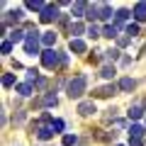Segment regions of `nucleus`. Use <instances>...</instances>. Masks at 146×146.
Instances as JSON below:
<instances>
[{"label": "nucleus", "mask_w": 146, "mask_h": 146, "mask_svg": "<svg viewBox=\"0 0 146 146\" xmlns=\"http://www.w3.org/2000/svg\"><path fill=\"white\" fill-rule=\"evenodd\" d=\"M85 85H88V80H85V76H76V78L68 83V98H80V95L85 93Z\"/></svg>", "instance_id": "f257e3e1"}, {"label": "nucleus", "mask_w": 146, "mask_h": 146, "mask_svg": "<svg viewBox=\"0 0 146 146\" xmlns=\"http://www.w3.org/2000/svg\"><path fill=\"white\" fill-rule=\"evenodd\" d=\"M58 61H61V56H58L54 49H46V51L42 54V63H44V68H56Z\"/></svg>", "instance_id": "f03ea898"}, {"label": "nucleus", "mask_w": 146, "mask_h": 146, "mask_svg": "<svg viewBox=\"0 0 146 146\" xmlns=\"http://www.w3.org/2000/svg\"><path fill=\"white\" fill-rule=\"evenodd\" d=\"M25 51L29 54V56L39 54V39H36V34H27V39H25Z\"/></svg>", "instance_id": "7ed1b4c3"}, {"label": "nucleus", "mask_w": 146, "mask_h": 146, "mask_svg": "<svg viewBox=\"0 0 146 146\" xmlns=\"http://www.w3.org/2000/svg\"><path fill=\"white\" fill-rule=\"evenodd\" d=\"M58 17V5H46V10L39 15V20L42 22H54Z\"/></svg>", "instance_id": "20e7f679"}, {"label": "nucleus", "mask_w": 146, "mask_h": 146, "mask_svg": "<svg viewBox=\"0 0 146 146\" xmlns=\"http://www.w3.org/2000/svg\"><path fill=\"white\" fill-rule=\"evenodd\" d=\"M54 134H56V131H54V127H51V124H42V127H36V136H39L42 141L51 139Z\"/></svg>", "instance_id": "39448f33"}, {"label": "nucleus", "mask_w": 146, "mask_h": 146, "mask_svg": "<svg viewBox=\"0 0 146 146\" xmlns=\"http://www.w3.org/2000/svg\"><path fill=\"white\" fill-rule=\"evenodd\" d=\"M134 17H136L139 22L146 20V3H136V7H134Z\"/></svg>", "instance_id": "423d86ee"}, {"label": "nucleus", "mask_w": 146, "mask_h": 146, "mask_svg": "<svg viewBox=\"0 0 146 146\" xmlns=\"http://www.w3.org/2000/svg\"><path fill=\"white\" fill-rule=\"evenodd\" d=\"M78 112H80V115H93V112H95V102H80L78 105Z\"/></svg>", "instance_id": "0eeeda50"}, {"label": "nucleus", "mask_w": 146, "mask_h": 146, "mask_svg": "<svg viewBox=\"0 0 146 146\" xmlns=\"http://www.w3.org/2000/svg\"><path fill=\"white\" fill-rule=\"evenodd\" d=\"M110 15H112V7H110V5H105V3L98 5V17H100V20H107Z\"/></svg>", "instance_id": "6e6552de"}, {"label": "nucleus", "mask_w": 146, "mask_h": 146, "mask_svg": "<svg viewBox=\"0 0 146 146\" xmlns=\"http://www.w3.org/2000/svg\"><path fill=\"white\" fill-rule=\"evenodd\" d=\"M25 39H27V36H25V32H22V29H12V32H10V42H12V44L25 42Z\"/></svg>", "instance_id": "1a4fd4ad"}, {"label": "nucleus", "mask_w": 146, "mask_h": 146, "mask_svg": "<svg viewBox=\"0 0 146 146\" xmlns=\"http://www.w3.org/2000/svg\"><path fill=\"white\" fill-rule=\"evenodd\" d=\"M71 49L76 54H83L85 51V42H83V39H71Z\"/></svg>", "instance_id": "9d476101"}, {"label": "nucleus", "mask_w": 146, "mask_h": 146, "mask_svg": "<svg viewBox=\"0 0 146 146\" xmlns=\"http://www.w3.org/2000/svg\"><path fill=\"white\" fill-rule=\"evenodd\" d=\"M117 29H119V25H107L102 29V36H110V39H115L117 36Z\"/></svg>", "instance_id": "9b49d317"}, {"label": "nucleus", "mask_w": 146, "mask_h": 146, "mask_svg": "<svg viewBox=\"0 0 146 146\" xmlns=\"http://www.w3.org/2000/svg\"><path fill=\"white\" fill-rule=\"evenodd\" d=\"M129 136H131V139H141V136H144V127H141V124H131Z\"/></svg>", "instance_id": "f8f14e48"}, {"label": "nucleus", "mask_w": 146, "mask_h": 146, "mask_svg": "<svg viewBox=\"0 0 146 146\" xmlns=\"http://www.w3.org/2000/svg\"><path fill=\"white\" fill-rule=\"evenodd\" d=\"M17 93H20L22 98H29V95H32V83H22V85H17Z\"/></svg>", "instance_id": "ddd939ff"}, {"label": "nucleus", "mask_w": 146, "mask_h": 146, "mask_svg": "<svg viewBox=\"0 0 146 146\" xmlns=\"http://www.w3.org/2000/svg\"><path fill=\"white\" fill-rule=\"evenodd\" d=\"M27 7H29V10H39V12L46 10V5H44L42 0H29V3H27Z\"/></svg>", "instance_id": "4468645a"}, {"label": "nucleus", "mask_w": 146, "mask_h": 146, "mask_svg": "<svg viewBox=\"0 0 146 146\" xmlns=\"http://www.w3.org/2000/svg\"><path fill=\"white\" fill-rule=\"evenodd\" d=\"M119 88H122V90H134V88H136V80H131V78H122V80H119Z\"/></svg>", "instance_id": "2eb2a0df"}, {"label": "nucleus", "mask_w": 146, "mask_h": 146, "mask_svg": "<svg viewBox=\"0 0 146 146\" xmlns=\"http://www.w3.org/2000/svg\"><path fill=\"white\" fill-rule=\"evenodd\" d=\"M115 85H105V88H100L98 90V95H100V98H110V95H115Z\"/></svg>", "instance_id": "dca6fc26"}, {"label": "nucleus", "mask_w": 146, "mask_h": 146, "mask_svg": "<svg viewBox=\"0 0 146 146\" xmlns=\"http://www.w3.org/2000/svg\"><path fill=\"white\" fill-rule=\"evenodd\" d=\"M141 115H144V110H141V105H134V107H129V117H131V119H139Z\"/></svg>", "instance_id": "f3484780"}, {"label": "nucleus", "mask_w": 146, "mask_h": 146, "mask_svg": "<svg viewBox=\"0 0 146 146\" xmlns=\"http://www.w3.org/2000/svg\"><path fill=\"white\" fill-rule=\"evenodd\" d=\"M54 42H56V34H54V32H46V34H42V44H46V46H51Z\"/></svg>", "instance_id": "a211bd4d"}, {"label": "nucleus", "mask_w": 146, "mask_h": 146, "mask_svg": "<svg viewBox=\"0 0 146 146\" xmlns=\"http://www.w3.org/2000/svg\"><path fill=\"white\" fill-rule=\"evenodd\" d=\"M100 76H102V78H112V76H115V66H105L102 71H100Z\"/></svg>", "instance_id": "6ab92c4d"}, {"label": "nucleus", "mask_w": 146, "mask_h": 146, "mask_svg": "<svg viewBox=\"0 0 146 146\" xmlns=\"http://www.w3.org/2000/svg\"><path fill=\"white\" fill-rule=\"evenodd\" d=\"M3 85H5V88L15 85V76H12V73H5V76H3Z\"/></svg>", "instance_id": "aec40b11"}, {"label": "nucleus", "mask_w": 146, "mask_h": 146, "mask_svg": "<svg viewBox=\"0 0 146 146\" xmlns=\"http://www.w3.org/2000/svg\"><path fill=\"white\" fill-rule=\"evenodd\" d=\"M76 141H78V139H76V134H63V146H73Z\"/></svg>", "instance_id": "412c9836"}, {"label": "nucleus", "mask_w": 146, "mask_h": 146, "mask_svg": "<svg viewBox=\"0 0 146 146\" xmlns=\"http://www.w3.org/2000/svg\"><path fill=\"white\" fill-rule=\"evenodd\" d=\"M83 29H85V27H83V25H78V22H76V25H73V29H71L73 39H78V34H83Z\"/></svg>", "instance_id": "4be33fe9"}, {"label": "nucleus", "mask_w": 146, "mask_h": 146, "mask_svg": "<svg viewBox=\"0 0 146 146\" xmlns=\"http://www.w3.org/2000/svg\"><path fill=\"white\" fill-rule=\"evenodd\" d=\"M127 34H129V39L136 36V34H139V25H127Z\"/></svg>", "instance_id": "5701e85b"}, {"label": "nucleus", "mask_w": 146, "mask_h": 146, "mask_svg": "<svg viewBox=\"0 0 146 146\" xmlns=\"http://www.w3.org/2000/svg\"><path fill=\"white\" fill-rule=\"evenodd\" d=\"M51 127H54V131L58 134V131H63V127H66V124H63V119H54V122H51Z\"/></svg>", "instance_id": "b1692460"}, {"label": "nucleus", "mask_w": 146, "mask_h": 146, "mask_svg": "<svg viewBox=\"0 0 146 146\" xmlns=\"http://www.w3.org/2000/svg\"><path fill=\"white\" fill-rule=\"evenodd\" d=\"M58 102V100H56V95H51V93H49V95H44V105H49V107H51V105H56Z\"/></svg>", "instance_id": "393cba45"}, {"label": "nucleus", "mask_w": 146, "mask_h": 146, "mask_svg": "<svg viewBox=\"0 0 146 146\" xmlns=\"http://www.w3.org/2000/svg\"><path fill=\"white\" fill-rule=\"evenodd\" d=\"M88 34H90V36L95 39V36H100V29H98L95 25H90V27H88Z\"/></svg>", "instance_id": "a878e982"}, {"label": "nucleus", "mask_w": 146, "mask_h": 146, "mask_svg": "<svg viewBox=\"0 0 146 146\" xmlns=\"http://www.w3.org/2000/svg\"><path fill=\"white\" fill-rule=\"evenodd\" d=\"M105 56H107L110 61H115V58L119 56V51H117V49H112V51H105Z\"/></svg>", "instance_id": "bb28decb"}, {"label": "nucleus", "mask_w": 146, "mask_h": 146, "mask_svg": "<svg viewBox=\"0 0 146 146\" xmlns=\"http://www.w3.org/2000/svg\"><path fill=\"white\" fill-rule=\"evenodd\" d=\"M127 17H129V12H127V10H119V12H117V22H124Z\"/></svg>", "instance_id": "cd10ccee"}, {"label": "nucleus", "mask_w": 146, "mask_h": 146, "mask_svg": "<svg viewBox=\"0 0 146 146\" xmlns=\"http://www.w3.org/2000/svg\"><path fill=\"white\" fill-rule=\"evenodd\" d=\"M27 78H29V80H34V83L39 80V78H36V71H34V68H29V71H27Z\"/></svg>", "instance_id": "c85d7f7f"}, {"label": "nucleus", "mask_w": 146, "mask_h": 146, "mask_svg": "<svg viewBox=\"0 0 146 146\" xmlns=\"http://www.w3.org/2000/svg\"><path fill=\"white\" fill-rule=\"evenodd\" d=\"M12 51V42H3V54H10Z\"/></svg>", "instance_id": "c756f323"}, {"label": "nucleus", "mask_w": 146, "mask_h": 146, "mask_svg": "<svg viewBox=\"0 0 146 146\" xmlns=\"http://www.w3.org/2000/svg\"><path fill=\"white\" fill-rule=\"evenodd\" d=\"M129 146H141V139H131V141H129Z\"/></svg>", "instance_id": "7c9ffc66"}, {"label": "nucleus", "mask_w": 146, "mask_h": 146, "mask_svg": "<svg viewBox=\"0 0 146 146\" xmlns=\"http://www.w3.org/2000/svg\"><path fill=\"white\" fill-rule=\"evenodd\" d=\"M117 146H119V144H117Z\"/></svg>", "instance_id": "2f4dec72"}]
</instances>
